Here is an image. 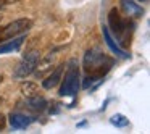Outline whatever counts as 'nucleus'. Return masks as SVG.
<instances>
[{
    "label": "nucleus",
    "mask_w": 150,
    "mask_h": 134,
    "mask_svg": "<svg viewBox=\"0 0 150 134\" xmlns=\"http://www.w3.org/2000/svg\"><path fill=\"white\" fill-rule=\"evenodd\" d=\"M2 81H4V76L0 74V84H2Z\"/></svg>",
    "instance_id": "nucleus-18"
},
{
    "label": "nucleus",
    "mask_w": 150,
    "mask_h": 134,
    "mask_svg": "<svg viewBox=\"0 0 150 134\" xmlns=\"http://www.w3.org/2000/svg\"><path fill=\"white\" fill-rule=\"evenodd\" d=\"M33 121H34V118L26 116V115H23V113H11L10 115V124L15 129H24V128H28Z\"/></svg>",
    "instance_id": "nucleus-10"
},
{
    "label": "nucleus",
    "mask_w": 150,
    "mask_h": 134,
    "mask_svg": "<svg viewBox=\"0 0 150 134\" xmlns=\"http://www.w3.org/2000/svg\"><path fill=\"white\" fill-rule=\"evenodd\" d=\"M62 76H63V65H58L45 79L42 81V87L44 89H53L55 86L60 84L62 81Z\"/></svg>",
    "instance_id": "nucleus-9"
},
{
    "label": "nucleus",
    "mask_w": 150,
    "mask_h": 134,
    "mask_svg": "<svg viewBox=\"0 0 150 134\" xmlns=\"http://www.w3.org/2000/svg\"><path fill=\"white\" fill-rule=\"evenodd\" d=\"M103 37H105V42H107V45L110 47V50H111V52H113L116 57H120V58H129V55H127V53L120 47V44H118L116 40L113 39V36H111V33L108 31L107 26H103Z\"/></svg>",
    "instance_id": "nucleus-6"
},
{
    "label": "nucleus",
    "mask_w": 150,
    "mask_h": 134,
    "mask_svg": "<svg viewBox=\"0 0 150 134\" xmlns=\"http://www.w3.org/2000/svg\"><path fill=\"white\" fill-rule=\"evenodd\" d=\"M39 60H40L39 52L34 50V52L28 53V55L24 57L20 63H18L16 68H15L13 78L15 79H24V78H28L29 74H33V73L36 71L37 65H39Z\"/></svg>",
    "instance_id": "nucleus-4"
},
{
    "label": "nucleus",
    "mask_w": 150,
    "mask_h": 134,
    "mask_svg": "<svg viewBox=\"0 0 150 134\" xmlns=\"http://www.w3.org/2000/svg\"><path fill=\"white\" fill-rule=\"evenodd\" d=\"M24 40H26L24 34H20V36L11 37V39H8V40H5V42H2V44H0V55H4V53H8V52H15V50H18L21 45H23Z\"/></svg>",
    "instance_id": "nucleus-7"
},
{
    "label": "nucleus",
    "mask_w": 150,
    "mask_h": 134,
    "mask_svg": "<svg viewBox=\"0 0 150 134\" xmlns=\"http://www.w3.org/2000/svg\"><path fill=\"white\" fill-rule=\"evenodd\" d=\"M97 81H100V78H97V76H94V74H87V78L82 81V87H84V89H89L92 84H95Z\"/></svg>",
    "instance_id": "nucleus-14"
},
{
    "label": "nucleus",
    "mask_w": 150,
    "mask_h": 134,
    "mask_svg": "<svg viewBox=\"0 0 150 134\" xmlns=\"http://www.w3.org/2000/svg\"><path fill=\"white\" fill-rule=\"evenodd\" d=\"M137 2H147V0H137Z\"/></svg>",
    "instance_id": "nucleus-19"
},
{
    "label": "nucleus",
    "mask_w": 150,
    "mask_h": 134,
    "mask_svg": "<svg viewBox=\"0 0 150 134\" xmlns=\"http://www.w3.org/2000/svg\"><path fill=\"white\" fill-rule=\"evenodd\" d=\"M110 123L115 124L116 128H124V126H127V124H129V120H127L124 115L116 113V115H113V116L110 118Z\"/></svg>",
    "instance_id": "nucleus-13"
},
{
    "label": "nucleus",
    "mask_w": 150,
    "mask_h": 134,
    "mask_svg": "<svg viewBox=\"0 0 150 134\" xmlns=\"http://www.w3.org/2000/svg\"><path fill=\"white\" fill-rule=\"evenodd\" d=\"M47 107V100L44 97H39V95H34V97L28 99V108L33 111H44Z\"/></svg>",
    "instance_id": "nucleus-12"
},
{
    "label": "nucleus",
    "mask_w": 150,
    "mask_h": 134,
    "mask_svg": "<svg viewBox=\"0 0 150 134\" xmlns=\"http://www.w3.org/2000/svg\"><path fill=\"white\" fill-rule=\"evenodd\" d=\"M121 10L129 18H140L144 15V8L137 5L134 0H121Z\"/></svg>",
    "instance_id": "nucleus-8"
},
{
    "label": "nucleus",
    "mask_w": 150,
    "mask_h": 134,
    "mask_svg": "<svg viewBox=\"0 0 150 134\" xmlns=\"http://www.w3.org/2000/svg\"><path fill=\"white\" fill-rule=\"evenodd\" d=\"M31 28H33V21L29 18H20V20L11 21L7 26L0 28V44L11 39V37L20 36V34H26Z\"/></svg>",
    "instance_id": "nucleus-3"
},
{
    "label": "nucleus",
    "mask_w": 150,
    "mask_h": 134,
    "mask_svg": "<svg viewBox=\"0 0 150 134\" xmlns=\"http://www.w3.org/2000/svg\"><path fill=\"white\" fill-rule=\"evenodd\" d=\"M5 124H7V116L4 113H0V131H4Z\"/></svg>",
    "instance_id": "nucleus-15"
},
{
    "label": "nucleus",
    "mask_w": 150,
    "mask_h": 134,
    "mask_svg": "<svg viewBox=\"0 0 150 134\" xmlns=\"http://www.w3.org/2000/svg\"><path fill=\"white\" fill-rule=\"evenodd\" d=\"M20 92L26 99L34 97V95H39V86H37L36 82L24 81V82H21V84H20Z\"/></svg>",
    "instance_id": "nucleus-11"
},
{
    "label": "nucleus",
    "mask_w": 150,
    "mask_h": 134,
    "mask_svg": "<svg viewBox=\"0 0 150 134\" xmlns=\"http://www.w3.org/2000/svg\"><path fill=\"white\" fill-rule=\"evenodd\" d=\"M0 8H2V4H0Z\"/></svg>",
    "instance_id": "nucleus-20"
},
{
    "label": "nucleus",
    "mask_w": 150,
    "mask_h": 134,
    "mask_svg": "<svg viewBox=\"0 0 150 134\" xmlns=\"http://www.w3.org/2000/svg\"><path fill=\"white\" fill-rule=\"evenodd\" d=\"M7 4H15V2H20V0H5Z\"/></svg>",
    "instance_id": "nucleus-17"
},
{
    "label": "nucleus",
    "mask_w": 150,
    "mask_h": 134,
    "mask_svg": "<svg viewBox=\"0 0 150 134\" xmlns=\"http://www.w3.org/2000/svg\"><path fill=\"white\" fill-rule=\"evenodd\" d=\"M127 28H129V21H126L121 16L118 8H111L110 13H108V31L115 34V37L120 40V44H123V37L126 36Z\"/></svg>",
    "instance_id": "nucleus-5"
},
{
    "label": "nucleus",
    "mask_w": 150,
    "mask_h": 134,
    "mask_svg": "<svg viewBox=\"0 0 150 134\" xmlns=\"http://www.w3.org/2000/svg\"><path fill=\"white\" fill-rule=\"evenodd\" d=\"M62 87H60L58 94L62 97H69V95H76L81 89V76H79V66L76 60H69L68 68H66L65 78L62 76Z\"/></svg>",
    "instance_id": "nucleus-2"
},
{
    "label": "nucleus",
    "mask_w": 150,
    "mask_h": 134,
    "mask_svg": "<svg viewBox=\"0 0 150 134\" xmlns=\"http://www.w3.org/2000/svg\"><path fill=\"white\" fill-rule=\"evenodd\" d=\"M53 105H55V107H50V113H58L60 108L57 107V104H53Z\"/></svg>",
    "instance_id": "nucleus-16"
},
{
    "label": "nucleus",
    "mask_w": 150,
    "mask_h": 134,
    "mask_svg": "<svg viewBox=\"0 0 150 134\" xmlns=\"http://www.w3.org/2000/svg\"><path fill=\"white\" fill-rule=\"evenodd\" d=\"M82 66H84V71L87 74H94V76L102 79L110 71L111 66H113V60L108 58L107 55H103L98 50H87L84 53Z\"/></svg>",
    "instance_id": "nucleus-1"
}]
</instances>
